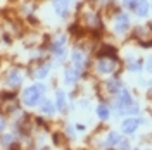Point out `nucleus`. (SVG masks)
<instances>
[{"label":"nucleus","mask_w":152,"mask_h":150,"mask_svg":"<svg viewBox=\"0 0 152 150\" xmlns=\"http://www.w3.org/2000/svg\"><path fill=\"white\" fill-rule=\"evenodd\" d=\"M47 92H48V86L42 81H35V83L28 84L21 90L19 93V102L24 109H38V105L42 103V100L47 97Z\"/></svg>","instance_id":"1"},{"label":"nucleus","mask_w":152,"mask_h":150,"mask_svg":"<svg viewBox=\"0 0 152 150\" xmlns=\"http://www.w3.org/2000/svg\"><path fill=\"white\" fill-rule=\"evenodd\" d=\"M119 66V59H113V57H95L94 62V73L102 78H111L116 74Z\"/></svg>","instance_id":"2"},{"label":"nucleus","mask_w":152,"mask_h":150,"mask_svg":"<svg viewBox=\"0 0 152 150\" xmlns=\"http://www.w3.org/2000/svg\"><path fill=\"white\" fill-rule=\"evenodd\" d=\"M132 31V16L126 10H116L113 17V33L116 36H124Z\"/></svg>","instance_id":"3"},{"label":"nucleus","mask_w":152,"mask_h":150,"mask_svg":"<svg viewBox=\"0 0 152 150\" xmlns=\"http://www.w3.org/2000/svg\"><path fill=\"white\" fill-rule=\"evenodd\" d=\"M69 62H71V66H75L76 69H80L81 73L86 74L88 66H90V55H88V52L85 50L83 45H75V47L71 48V52H69Z\"/></svg>","instance_id":"4"},{"label":"nucleus","mask_w":152,"mask_h":150,"mask_svg":"<svg viewBox=\"0 0 152 150\" xmlns=\"http://www.w3.org/2000/svg\"><path fill=\"white\" fill-rule=\"evenodd\" d=\"M24 79H26V73L21 67H10L4 74V86H5V90L18 92L19 88H23Z\"/></svg>","instance_id":"5"},{"label":"nucleus","mask_w":152,"mask_h":150,"mask_svg":"<svg viewBox=\"0 0 152 150\" xmlns=\"http://www.w3.org/2000/svg\"><path fill=\"white\" fill-rule=\"evenodd\" d=\"M52 69H54V62H52V59L48 57V59H45V60L37 62V64L28 71V74L31 76L35 81H45L48 76H50Z\"/></svg>","instance_id":"6"},{"label":"nucleus","mask_w":152,"mask_h":150,"mask_svg":"<svg viewBox=\"0 0 152 150\" xmlns=\"http://www.w3.org/2000/svg\"><path fill=\"white\" fill-rule=\"evenodd\" d=\"M140 128H142V119L135 116H126L119 122V133L123 136H135Z\"/></svg>","instance_id":"7"},{"label":"nucleus","mask_w":152,"mask_h":150,"mask_svg":"<svg viewBox=\"0 0 152 150\" xmlns=\"http://www.w3.org/2000/svg\"><path fill=\"white\" fill-rule=\"evenodd\" d=\"M83 76H85V73H81L80 69H76L71 64L62 67V83L66 84V86H76L83 79Z\"/></svg>","instance_id":"8"},{"label":"nucleus","mask_w":152,"mask_h":150,"mask_svg":"<svg viewBox=\"0 0 152 150\" xmlns=\"http://www.w3.org/2000/svg\"><path fill=\"white\" fill-rule=\"evenodd\" d=\"M19 145H23V143L12 130L4 131L0 135V150H16L19 149Z\"/></svg>","instance_id":"9"},{"label":"nucleus","mask_w":152,"mask_h":150,"mask_svg":"<svg viewBox=\"0 0 152 150\" xmlns=\"http://www.w3.org/2000/svg\"><path fill=\"white\" fill-rule=\"evenodd\" d=\"M54 103H56L57 114H67L69 111V95L64 88L54 90Z\"/></svg>","instance_id":"10"},{"label":"nucleus","mask_w":152,"mask_h":150,"mask_svg":"<svg viewBox=\"0 0 152 150\" xmlns=\"http://www.w3.org/2000/svg\"><path fill=\"white\" fill-rule=\"evenodd\" d=\"M123 140V135L116 130H109L102 136V143H100V149L102 150H114L118 147V143Z\"/></svg>","instance_id":"11"},{"label":"nucleus","mask_w":152,"mask_h":150,"mask_svg":"<svg viewBox=\"0 0 152 150\" xmlns=\"http://www.w3.org/2000/svg\"><path fill=\"white\" fill-rule=\"evenodd\" d=\"M83 21H85V26L88 29H102L104 23H102V17L97 10H85L83 14Z\"/></svg>","instance_id":"12"},{"label":"nucleus","mask_w":152,"mask_h":150,"mask_svg":"<svg viewBox=\"0 0 152 150\" xmlns=\"http://www.w3.org/2000/svg\"><path fill=\"white\" fill-rule=\"evenodd\" d=\"M38 114L42 116V117H45V119H52V117H56L57 116V109H56V103H54V98H48L45 97L42 103L38 105Z\"/></svg>","instance_id":"13"},{"label":"nucleus","mask_w":152,"mask_h":150,"mask_svg":"<svg viewBox=\"0 0 152 150\" xmlns=\"http://www.w3.org/2000/svg\"><path fill=\"white\" fill-rule=\"evenodd\" d=\"M71 0H52V9L56 12L57 17L66 19L71 14Z\"/></svg>","instance_id":"14"},{"label":"nucleus","mask_w":152,"mask_h":150,"mask_svg":"<svg viewBox=\"0 0 152 150\" xmlns=\"http://www.w3.org/2000/svg\"><path fill=\"white\" fill-rule=\"evenodd\" d=\"M123 88H124L123 79H121V78H118V76H116V78L111 76V78H107V79L104 81V90L109 95H113V97H114V95H118Z\"/></svg>","instance_id":"15"},{"label":"nucleus","mask_w":152,"mask_h":150,"mask_svg":"<svg viewBox=\"0 0 152 150\" xmlns=\"http://www.w3.org/2000/svg\"><path fill=\"white\" fill-rule=\"evenodd\" d=\"M124 67H126V71L138 74V73L143 71V59H140L137 55H128L124 59Z\"/></svg>","instance_id":"16"},{"label":"nucleus","mask_w":152,"mask_h":150,"mask_svg":"<svg viewBox=\"0 0 152 150\" xmlns=\"http://www.w3.org/2000/svg\"><path fill=\"white\" fill-rule=\"evenodd\" d=\"M95 116H97L99 121L107 122L111 117H113V109H111V105H109L107 102H99L97 107H95Z\"/></svg>","instance_id":"17"},{"label":"nucleus","mask_w":152,"mask_h":150,"mask_svg":"<svg viewBox=\"0 0 152 150\" xmlns=\"http://www.w3.org/2000/svg\"><path fill=\"white\" fill-rule=\"evenodd\" d=\"M151 4H149V0H138V4H137V7L133 10V14L137 16V17L140 19H145L151 16Z\"/></svg>","instance_id":"18"},{"label":"nucleus","mask_w":152,"mask_h":150,"mask_svg":"<svg viewBox=\"0 0 152 150\" xmlns=\"http://www.w3.org/2000/svg\"><path fill=\"white\" fill-rule=\"evenodd\" d=\"M62 136L69 141H75L78 138V133L75 130V124H64V130H62Z\"/></svg>","instance_id":"19"},{"label":"nucleus","mask_w":152,"mask_h":150,"mask_svg":"<svg viewBox=\"0 0 152 150\" xmlns=\"http://www.w3.org/2000/svg\"><path fill=\"white\" fill-rule=\"evenodd\" d=\"M137 4H138V0H121V5H123V9L126 12H133Z\"/></svg>","instance_id":"20"},{"label":"nucleus","mask_w":152,"mask_h":150,"mask_svg":"<svg viewBox=\"0 0 152 150\" xmlns=\"http://www.w3.org/2000/svg\"><path fill=\"white\" fill-rule=\"evenodd\" d=\"M10 126V121H9V117L5 116L4 112H0V135L4 131H7V128Z\"/></svg>","instance_id":"21"},{"label":"nucleus","mask_w":152,"mask_h":150,"mask_svg":"<svg viewBox=\"0 0 152 150\" xmlns=\"http://www.w3.org/2000/svg\"><path fill=\"white\" fill-rule=\"evenodd\" d=\"M130 149H132V140L126 138V136H123V140L118 143V147L114 150H130Z\"/></svg>","instance_id":"22"},{"label":"nucleus","mask_w":152,"mask_h":150,"mask_svg":"<svg viewBox=\"0 0 152 150\" xmlns=\"http://www.w3.org/2000/svg\"><path fill=\"white\" fill-rule=\"evenodd\" d=\"M143 71L152 74V55H149L147 59H143Z\"/></svg>","instance_id":"23"},{"label":"nucleus","mask_w":152,"mask_h":150,"mask_svg":"<svg viewBox=\"0 0 152 150\" xmlns=\"http://www.w3.org/2000/svg\"><path fill=\"white\" fill-rule=\"evenodd\" d=\"M76 105H78L80 109H88V107H90V100H88V98H78Z\"/></svg>","instance_id":"24"},{"label":"nucleus","mask_w":152,"mask_h":150,"mask_svg":"<svg viewBox=\"0 0 152 150\" xmlns=\"http://www.w3.org/2000/svg\"><path fill=\"white\" fill-rule=\"evenodd\" d=\"M75 130H76V133L80 135V133H85L86 131V126L83 124V122H75Z\"/></svg>","instance_id":"25"},{"label":"nucleus","mask_w":152,"mask_h":150,"mask_svg":"<svg viewBox=\"0 0 152 150\" xmlns=\"http://www.w3.org/2000/svg\"><path fill=\"white\" fill-rule=\"evenodd\" d=\"M130 150H142V149H140L138 145H135V147H132V149H130Z\"/></svg>","instance_id":"26"},{"label":"nucleus","mask_w":152,"mask_h":150,"mask_svg":"<svg viewBox=\"0 0 152 150\" xmlns=\"http://www.w3.org/2000/svg\"><path fill=\"white\" fill-rule=\"evenodd\" d=\"M143 150H152V145H147V147H145Z\"/></svg>","instance_id":"27"},{"label":"nucleus","mask_w":152,"mask_h":150,"mask_svg":"<svg viewBox=\"0 0 152 150\" xmlns=\"http://www.w3.org/2000/svg\"><path fill=\"white\" fill-rule=\"evenodd\" d=\"M0 107H2V100H0Z\"/></svg>","instance_id":"28"},{"label":"nucleus","mask_w":152,"mask_h":150,"mask_svg":"<svg viewBox=\"0 0 152 150\" xmlns=\"http://www.w3.org/2000/svg\"><path fill=\"white\" fill-rule=\"evenodd\" d=\"M151 12H152V7H151Z\"/></svg>","instance_id":"29"}]
</instances>
